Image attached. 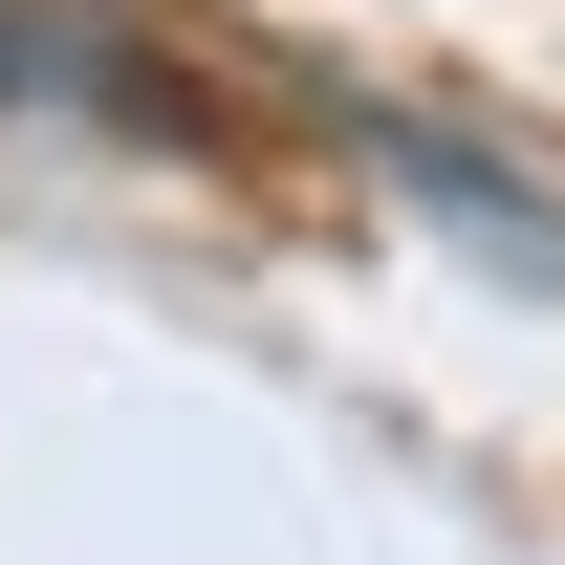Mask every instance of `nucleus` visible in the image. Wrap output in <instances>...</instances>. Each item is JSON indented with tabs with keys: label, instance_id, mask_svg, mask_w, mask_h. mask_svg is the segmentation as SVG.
<instances>
[{
	"label": "nucleus",
	"instance_id": "1",
	"mask_svg": "<svg viewBox=\"0 0 565 565\" xmlns=\"http://www.w3.org/2000/svg\"><path fill=\"white\" fill-rule=\"evenodd\" d=\"M392 174H435V217H457L479 262H544L565 282V196H522V174H479V152H435V131H392Z\"/></svg>",
	"mask_w": 565,
	"mask_h": 565
},
{
	"label": "nucleus",
	"instance_id": "2",
	"mask_svg": "<svg viewBox=\"0 0 565 565\" xmlns=\"http://www.w3.org/2000/svg\"><path fill=\"white\" fill-rule=\"evenodd\" d=\"M44 66H66V22H0V87H44Z\"/></svg>",
	"mask_w": 565,
	"mask_h": 565
}]
</instances>
